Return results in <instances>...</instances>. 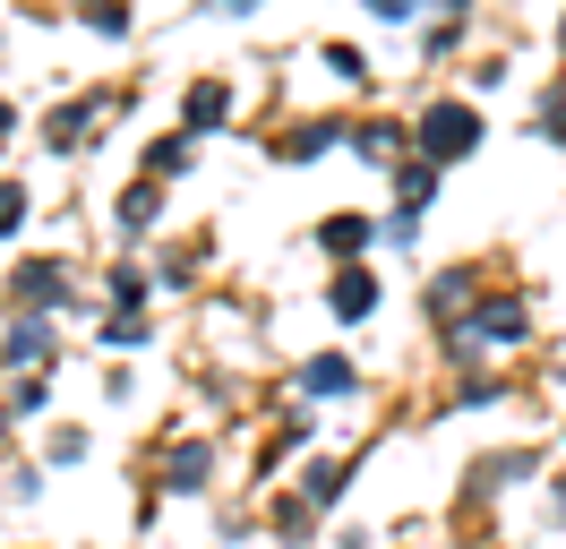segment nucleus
I'll use <instances>...</instances> for the list:
<instances>
[{
    "instance_id": "nucleus-1",
    "label": "nucleus",
    "mask_w": 566,
    "mask_h": 549,
    "mask_svg": "<svg viewBox=\"0 0 566 549\" xmlns=\"http://www.w3.org/2000/svg\"><path fill=\"white\" fill-rule=\"evenodd\" d=\"M472 137H481V121H472L463 103H438V112H421V146H429V155H463Z\"/></svg>"
},
{
    "instance_id": "nucleus-2",
    "label": "nucleus",
    "mask_w": 566,
    "mask_h": 549,
    "mask_svg": "<svg viewBox=\"0 0 566 549\" xmlns=\"http://www.w3.org/2000/svg\"><path fill=\"white\" fill-rule=\"evenodd\" d=\"M369 309H378V283H369V274H344V283H335V318H369Z\"/></svg>"
},
{
    "instance_id": "nucleus-3",
    "label": "nucleus",
    "mask_w": 566,
    "mask_h": 549,
    "mask_svg": "<svg viewBox=\"0 0 566 549\" xmlns=\"http://www.w3.org/2000/svg\"><path fill=\"white\" fill-rule=\"evenodd\" d=\"M301 386H310V395H344V386H353V361H335V352H326V361L301 370Z\"/></svg>"
},
{
    "instance_id": "nucleus-4",
    "label": "nucleus",
    "mask_w": 566,
    "mask_h": 549,
    "mask_svg": "<svg viewBox=\"0 0 566 549\" xmlns=\"http://www.w3.org/2000/svg\"><path fill=\"white\" fill-rule=\"evenodd\" d=\"M18 301H61V267H18Z\"/></svg>"
},
{
    "instance_id": "nucleus-5",
    "label": "nucleus",
    "mask_w": 566,
    "mask_h": 549,
    "mask_svg": "<svg viewBox=\"0 0 566 549\" xmlns=\"http://www.w3.org/2000/svg\"><path fill=\"white\" fill-rule=\"evenodd\" d=\"M481 335H524V309L515 301H481Z\"/></svg>"
},
{
    "instance_id": "nucleus-6",
    "label": "nucleus",
    "mask_w": 566,
    "mask_h": 549,
    "mask_svg": "<svg viewBox=\"0 0 566 549\" xmlns=\"http://www.w3.org/2000/svg\"><path fill=\"white\" fill-rule=\"evenodd\" d=\"M207 480V446H180L172 455V489H198Z\"/></svg>"
},
{
    "instance_id": "nucleus-7",
    "label": "nucleus",
    "mask_w": 566,
    "mask_h": 549,
    "mask_svg": "<svg viewBox=\"0 0 566 549\" xmlns=\"http://www.w3.org/2000/svg\"><path fill=\"white\" fill-rule=\"evenodd\" d=\"M207 121H223V86H198V95H189V130H207Z\"/></svg>"
},
{
    "instance_id": "nucleus-8",
    "label": "nucleus",
    "mask_w": 566,
    "mask_h": 549,
    "mask_svg": "<svg viewBox=\"0 0 566 549\" xmlns=\"http://www.w3.org/2000/svg\"><path fill=\"white\" fill-rule=\"evenodd\" d=\"M9 361H43V327L27 318V327H9Z\"/></svg>"
},
{
    "instance_id": "nucleus-9",
    "label": "nucleus",
    "mask_w": 566,
    "mask_h": 549,
    "mask_svg": "<svg viewBox=\"0 0 566 549\" xmlns=\"http://www.w3.org/2000/svg\"><path fill=\"white\" fill-rule=\"evenodd\" d=\"M360 240H369V224H360V215H335V224H326V249H360Z\"/></svg>"
},
{
    "instance_id": "nucleus-10",
    "label": "nucleus",
    "mask_w": 566,
    "mask_h": 549,
    "mask_svg": "<svg viewBox=\"0 0 566 549\" xmlns=\"http://www.w3.org/2000/svg\"><path fill=\"white\" fill-rule=\"evenodd\" d=\"M18 224H27V189H18V180H0V232H18Z\"/></svg>"
},
{
    "instance_id": "nucleus-11",
    "label": "nucleus",
    "mask_w": 566,
    "mask_h": 549,
    "mask_svg": "<svg viewBox=\"0 0 566 549\" xmlns=\"http://www.w3.org/2000/svg\"><path fill=\"white\" fill-rule=\"evenodd\" d=\"M369 9H378V18H403V9H412V0H369Z\"/></svg>"
},
{
    "instance_id": "nucleus-12",
    "label": "nucleus",
    "mask_w": 566,
    "mask_h": 549,
    "mask_svg": "<svg viewBox=\"0 0 566 549\" xmlns=\"http://www.w3.org/2000/svg\"><path fill=\"white\" fill-rule=\"evenodd\" d=\"M223 9H258V0H223Z\"/></svg>"
},
{
    "instance_id": "nucleus-13",
    "label": "nucleus",
    "mask_w": 566,
    "mask_h": 549,
    "mask_svg": "<svg viewBox=\"0 0 566 549\" xmlns=\"http://www.w3.org/2000/svg\"><path fill=\"white\" fill-rule=\"evenodd\" d=\"M558 43H566V34H558Z\"/></svg>"
}]
</instances>
